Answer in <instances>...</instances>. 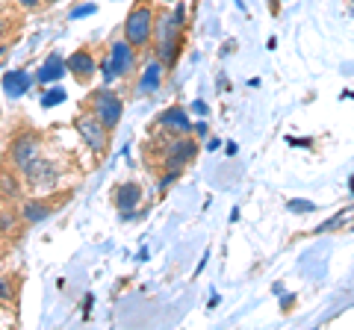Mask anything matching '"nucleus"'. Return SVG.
Masks as SVG:
<instances>
[{
	"label": "nucleus",
	"mask_w": 354,
	"mask_h": 330,
	"mask_svg": "<svg viewBox=\"0 0 354 330\" xmlns=\"http://www.w3.org/2000/svg\"><path fill=\"white\" fill-rule=\"evenodd\" d=\"M183 3H177V9L165 12L157 9V21H153V45H157V59L162 65H174L177 53H180V30H183Z\"/></svg>",
	"instance_id": "obj_1"
},
{
	"label": "nucleus",
	"mask_w": 354,
	"mask_h": 330,
	"mask_svg": "<svg viewBox=\"0 0 354 330\" xmlns=\"http://www.w3.org/2000/svg\"><path fill=\"white\" fill-rule=\"evenodd\" d=\"M153 21H157V6H153V0H133L130 12L124 18V27L121 32L136 50H148L151 41H153Z\"/></svg>",
	"instance_id": "obj_2"
},
{
	"label": "nucleus",
	"mask_w": 354,
	"mask_h": 330,
	"mask_svg": "<svg viewBox=\"0 0 354 330\" xmlns=\"http://www.w3.org/2000/svg\"><path fill=\"white\" fill-rule=\"evenodd\" d=\"M86 113L95 115L109 130V133H113V130L121 124V115H124V101L118 97V92H113L109 86H104V89H95L92 95H88Z\"/></svg>",
	"instance_id": "obj_3"
},
{
	"label": "nucleus",
	"mask_w": 354,
	"mask_h": 330,
	"mask_svg": "<svg viewBox=\"0 0 354 330\" xmlns=\"http://www.w3.org/2000/svg\"><path fill=\"white\" fill-rule=\"evenodd\" d=\"M39 153H41V136L36 130H24V133L12 139V145L6 151V168L15 171L18 177H24V171L39 159Z\"/></svg>",
	"instance_id": "obj_4"
},
{
	"label": "nucleus",
	"mask_w": 354,
	"mask_h": 330,
	"mask_svg": "<svg viewBox=\"0 0 354 330\" xmlns=\"http://www.w3.org/2000/svg\"><path fill=\"white\" fill-rule=\"evenodd\" d=\"M136 53L139 50L133 48L127 39L113 41V48H109V59H104V65H101L104 80L113 83V80H118V77H130L133 68H136Z\"/></svg>",
	"instance_id": "obj_5"
},
{
	"label": "nucleus",
	"mask_w": 354,
	"mask_h": 330,
	"mask_svg": "<svg viewBox=\"0 0 354 330\" xmlns=\"http://www.w3.org/2000/svg\"><path fill=\"white\" fill-rule=\"evenodd\" d=\"M74 130L80 133L83 139V145L95 153V157H106V151H109V130L97 121L95 115H77L74 118Z\"/></svg>",
	"instance_id": "obj_6"
},
{
	"label": "nucleus",
	"mask_w": 354,
	"mask_h": 330,
	"mask_svg": "<svg viewBox=\"0 0 354 330\" xmlns=\"http://www.w3.org/2000/svg\"><path fill=\"white\" fill-rule=\"evenodd\" d=\"M68 201H71V192L50 195V197H30V201L21 204L18 215H21L24 224H39V222H44V218H50L62 204H68Z\"/></svg>",
	"instance_id": "obj_7"
},
{
	"label": "nucleus",
	"mask_w": 354,
	"mask_h": 330,
	"mask_svg": "<svg viewBox=\"0 0 354 330\" xmlns=\"http://www.w3.org/2000/svg\"><path fill=\"white\" fill-rule=\"evenodd\" d=\"M195 153H198V145L192 139H186L183 133H171L169 145L162 151V162L169 171H183L186 165L195 159Z\"/></svg>",
	"instance_id": "obj_8"
},
{
	"label": "nucleus",
	"mask_w": 354,
	"mask_h": 330,
	"mask_svg": "<svg viewBox=\"0 0 354 330\" xmlns=\"http://www.w3.org/2000/svg\"><path fill=\"white\" fill-rule=\"evenodd\" d=\"M65 68H68V74L83 86V83H92V77L97 74V68H101V65H97L95 53L88 50V48H77L71 57L65 59Z\"/></svg>",
	"instance_id": "obj_9"
},
{
	"label": "nucleus",
	"mask_w": 354,
	"mask_h": 330,
	"mask_svg": "<svg viewBox=\"0 0 354 330\" xmlns=\"http://www.w3.org/2000/svg\"><path fill=\"white\" fill-rule=\"evenodd\" d=\"M142 186L139 183H133V180H127V183H118L115 186V192H113V204H115V210H121V218H130L133 215V210L142 204Z\"/></svg>",
	"instance_id": "obj_10"
},
{
	"label": "nucleus",
	"mask_w": 354,
	"mask_h": 330,
	"mask_svg": "<svg viewBox=\"0 0 354 330\" xmlns=\"http://www.w3.org/2000/svg\"><path fill=\"white\" fill-rule=\"evenodd\" d=\"M57 177H59V168L53 162L41 159V157L24 171L27 186H41V189H50V186H57Z\"/></svg>",
	"instance_id": "obj_11"
},
{
	"label": "nucleus",
	"mask_w": 354,
	"mask_h": 330,
	"mask_svg": "<svg viewBox=\"0 0 354 330\" xmlns=\"http://www.w3.org/2000/svg\"><path fill=\"white\" fill-rule=\"evenodd\" d=\"M157 124L160 127H169L171 130V133H189V130H192V121L189 118H186V113H183V109L180 106H171V109H165V113L160 115V121H157Z\"/></svg>",
	"instance_id": "obj_12"
},
{
	"label": "nucleus",
	"mask_w": 354,
	"mask_h": 330,
	"mask_svg": "<svg viewBox=\"0 0 354 330\" xmlns=\"http://www.w3.org/2000/svg\"><path fill=\"white\" fill-rule=\"evenodd\" d=\"M65 71H68L65 68V59L59 53H50V57L41 62V68L36 71V83H53V80H59Z\"/></svg>",
	"instance_id": "obj_13"
},
{
	"label": "nucleus",
	"mask_w": 354,
	"mask_h": 330,
	"mask_svg": "<svg viewBox=\"0 0 354 330\" xmlns=\"http://www.w3.org/2000/svg\"><path fill=\"white\" fill-rule=\"evenodd\" d=\"M162 71H165V65L160 59H153L145 74H142V80H139V95H153L160 89V83H162Z\"/></svg>",
	"instance_id": "obj_14"
},
{
	"label": "nucleus",
	"mask_w": 354,
	"mask_h": 330,
	"mask_svg": "<svg viewBox=\"0 0 354 330\" xmlns=\"http://www.w3.org/2000/svg\"><path fill=\"white\" fill-rule=\"evenodd\" d=\"M30 83H32V77L24 71V68H12L6 77H3V89L12 95V97H18V95H24L27 89H30Z\"/></svg>",
	"instance_id": "obj_15"
},
{
	"label": "nucleus",
	"mask_w": 354,
	"mask_h": 330,
	"mask_svg": "<svg viewBox=\"0 0 354 330\" xmlns=\"http://www.w3.org/2000/svg\"><path fill=\"white\" fill-rule=\"evenodd\" d=\"M0 195L9 197V201L21 195V180H18V174H15V171H6L3 177H0Z\"/></svg>",
	"instance_id": "obj_16"
},
{
	"label": "nucleus",
	"mask_w": 354,
	"mask_h": 330,
	"mask_svg": "<svg viewBox=\"0 0 354 330\" xmlns=\"http://www.w3.org/2000/svg\"><path fill=\"white\" fill-rule=\"evenodd\" d=\"M62 101H65V89H62V86H50V89L41 95V106H44V109L57 106V104H62Z\"/></svg>",
	"instance_id": "obj_17"
},
{
	"label": "nucleus",
	"mask_w": 354,
	"mask_h": 330,
	"mask_svg": "<svg viewBox=\"0 0 354 330\" xmlns=\"http://www.w3.org/2000/svg\"><path fill=\"white\" fill-rule=\"evenodd\" d=\"M18 295V278H0V301H12Z\"/></svg>",
	"instance_id": "obj_18"
},
{
	"label": "nucleus",
	"mask_w": 354,
	"mask_h": 330,
	"mask_svg": "<svg viewBox=\"0 0 354 330\" xmlns=\"http://www.w3.org/2000/svg\"><path fill=\"white\" fill-rule=\"evenodd\" d=\"M286 206H290L292 213H313V210H316V204H313V201H290Z\"/></svg>",
	"instance_id": "obj_19"
},
{
	"label": "nucleus",
	"mask_w": 354,
	"mask_h": 330,
	"mask_svg": "<svg viewBox=\"0 0 354 330\" xmlns=\"http://www.w3.org/2000/svg\"><path fill=\"white\" fill-rule=\"evenodd\" d=\"M95 12V3H88V6H77L74 12H71V21H77V18H83V15H92Z\"/></svg>",
	"instance_id": "obj_20"
},
{
	"label": "nucleus",
	"mask_w": 354,
	"mask_h": 330,
	"mask_svg": "<svg viewBox=\"0 0 354 330\" xmlns=\"http://www.w3.org/2000/svg\"><path fill=\"white\" fill-rule=\"evenodd\" d=\"M18 6H21V9H27V12H32V9H39V6H41V0H18Z\"/></svg>",
	"instance_id": "obj_21"
},
{
	"label": "nucleus",
	"mask_w": 354,
	"mask_h": 330,
	"mask_svg": "<svg viewBox=\"0 0 354 330\" xmlns=\"http://www.w3.org/2000/svg\"><path fill=\"white\" fill-rule=\"evenodd\" d=\"M57 3H62V0H41V6H57Z\"/></svg>",
	"instance_id": "obj_22"
},
{
	"label": "nucleus",
	"mask_w": 354,
	"mask_h": 330,
	"mask_svg": "<svg viewBox=\"0 0 354 330\" xmlns=\"http://www.w3.org/2000/svg\"><path fill=\"white\" fill-rule=\"evenodd\" d=\"M3 36H6V27H3V21H0V41H3Z\"/></svg>",
	"instance_id": "obj_23"
},
{
	"label": "nucleus",
	"mask_w": 354,
	"mask_h": 330,
	"mask_svg": "<svg viewBox=\"0 0 354 330\" xmlns=\"http://www.w3.org/2000/svg\"><path fill=\"white\" fill-rule=\"evenodd\" d=\"M160 3H169V6H174V3H180V0H160Z\"/></svg>",
	"instance_id": "obj_24"
},
{
	"label": "nucleus",
	"mask_w": 354,
	"mask_h": 330,
	"mask_svg": "<svg viewBox=\"0 0 354 330\" xmlns=\"http://www.w3.org/2000/svg\"><path fill=\"white\" fill-rule=\"evenodd\" d=\"M3 50H6V48H3V45H0V57H3Z\"/></svg>",
	"instance_id": "obj_25"
},
{
	"label": "nucleus",
	"mask_w": 354,
	"mask_h": 330,
	"mask_svg": "<svg viewBox=\"0 0 354 330\" xmlns=\"http://www.w3.org/2000/svg\"><path fill=\"white\" fill-rule=\"evenodd\" d=\"M351 189H354V180H351Z\"/></svg>",
	"instance_id": "obj_26"
}]
</instances>
